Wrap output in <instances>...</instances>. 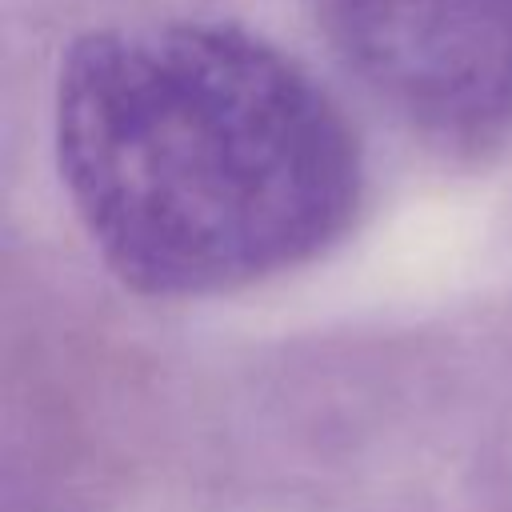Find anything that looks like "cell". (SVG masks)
Instances as JSON below:
<instances>
[{"mask_svg":"<svg viewBox=\"0 0 512 512\" xmlns=\"http://www.w3.org/2000/svg\"><path fill=\"white\" fill-rule=\"evenodd\" d=\"M60 184L144 296H216L308 264L360 208L352 124L276 44L216 20L116 24L56 76Z\"/></svg>","mask_w":512,"mask_h":512,"instance_id":"1","label":"cell"},{"mask_svg":"<svg viewBox=\"0 0 512 512\" xmlns=\"http://www.w3.org/2000/svg\"><path fill=\"white\" fill-rule=\"evenodd\" d=\"M360 84L408 124L480 140L512 124V0H316Z\"/></svg>","mask_w":512,"mask_h":512,"instance_id":"2","label":"cell"}]
</instances>
